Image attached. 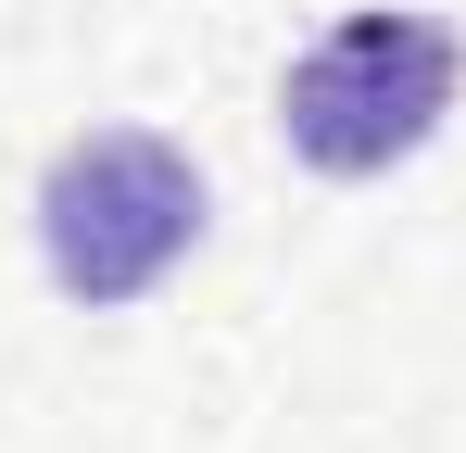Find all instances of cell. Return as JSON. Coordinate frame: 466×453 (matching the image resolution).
I'll return each instance as SVG.
<instances>
[{
    "label": "cell",
    "instance_id": "7a4b0ae2",
    "mask_svg": "<svg viewBox=\"0 0 466 453\" xmlns=\"http://www.w3.org/2000/svg\"><path fill=\"white\" fill-rule=\"evenodd\" d=\"M202 164L164 126H76V139L38 164V277L76 302V315H127L152 302L189 252H202Z\"/></svg>",
    "mask_w": 466,
    "mask_h": 453
},
{
    "label": "cell",
    "instance_id": "6da1fadb",
    "mask_svg": "<svg viewBox=\"0 0 466 453\" xmlns=\"http://www.w3.org/2000/svg\"><path fill=\"white\" fill-rule=\"evenodd\" d=\"M466 88V38L441 13H416V0H366V13H340V25H315L290 76H278V139L303 176L328 189H366L390 164H416V151L441 139V114H454Z\"/></svg>",
    "mask_w": 466,
    "mask_h": 453
}]
</instances>
